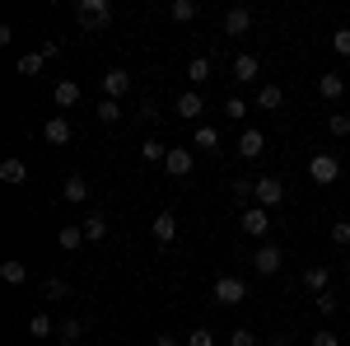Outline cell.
<instances>
[{"mask_svg":"<svg viewBox=\"0 0 350 346\" xmlns=\"http://www.w3.org/2000/svg\"><path fill=\"white\" fill-rule=\"evenodd\" d=\"M56 337H61L66 346H75L84 337V319H61V323H56Z\"/></svg>","mask_w":350,"mask_h":346,"instance_id":"24","label":"cell"},{"mask_svg":"<svg viewBox=\"0 0 350 346\" xmlns=\"http://www.w3.org/2000/svg\"><path fill=\"white\" fill-rule=\"evenodd\" d=\"M280 262H285V248H280V243H262V248L252 253L257 276H275V271H280Z\"/></svg>","mask_w":350,"mask_h":346,"instance_id":"4","label":"cell"},{"mask_svg":"<svg viewBox=\"0 0 350 346\" xmlns=\"http://www.w3.org/2000/svg\"><path fill=\"white\" fill-rule=\"evenodd\" d=\"M150 346H178V337H173V332H154V337H150Z\"/></svg>","mask_w":350,"mask_h":346,"instance_id":"43","label":"cell"},{"mask_svg":"<svg viewBox=\"0 0 350 346\" xmlns=\"http://www.w3.org/2000/svg\"><path fill=\"white\" fill-rule=\"evenodd\" d=\"M80 225H84V239H89V243H103V239H108V215H103V211H89Z\"/></svg>","mask_w":350,"mask_h":346,"instance_id":"14","label":"cell"},{"mask_svg":"<svg viewBox=\"0 0 350 346\" xmlns=\"http://www.w3.org/2000/svg\"><path fill=\"white\" fill-rule=\"evenodd\" d=\"M150 234H154V243H159V248H168V243L178 239V215H173V211H159L154 220H150Z\"/></svg>","mask_w":350,"mask_h":346,"instance_id":"7","label":"cell"},{"mask_svg":"<svg viewBox=\"0 0 350 346\" xmlns=\"http://www.w3.org/2000/svg\"><path fill=\"white\" fill-rule=\"evenodd\" d=\"M0 276H5L10 286H24V281H28V267L24 262H0Z\"/></svg>","mask_w":350,"mask_h":346,"instance_id":"28","label":"cell"},{"mask_svg":"<svg viewBox=\"0 0 350 346\" xmlns=\"http://www.w3.org/2000/svg\"><path fill=\"white\" fill-rule=\"evenodd\" d=\"M140 117H145V122H159V108H154V99H140Z\"/></svg>","mask_w":350,"mask_h":346,"instance_id":"41","label":"cell"},{"mask_svg":"<svg viewBox=\"0 0 350 346\" xmlns=\"http://www.w3.org/2000/svg\"><path fill=\"white\" fill-rule=\"evenodd\" d=\"M243 33H252V10L247 5L224 10V38H243Z\"/></svg>","mask_w":350,"mask_h":346,"instance_id":"5","label":"cell"},{"mask_svg":"<svg viewBox=\"0 0 350 346\" xmlns=\"http://www.w3.org/2000/svg\"><path fill=\"white\" fill-rule=\"evenodd\" d=\"M318 94H323L327 103H336V99H341V94H346V80H341V75H332V71H327V75H318Z\"/></svg>","mask_w":350,"mask_h":346,"instance_id":"18","label":"cell"},{"mask_svg":"<svg viewBox=\"0 0 350 346\" xmlns=\"http://www.w3.org/2000/svg\"><path fill=\"white\" fill-rule=\"evenodd\" d=\"M38 52H42V56H47V61H52V56H61V42H56V38H47V42L38 47Z\"/></svg>","mask_w":350,"mask_h":346,"instance_id":"42","label":"cell"},{"mask_svg":"<svg viewBox=\"0 0 350 346\" xmlns=\"http://www.w3.org/2000/svg\"><path fill=\"white\" fill-rule=\"evenodd\" d=\"M304 286H308V291H313V295L332 291V271H327L323 262H318V267H308V271H304Z\"/></svg>","mask_w":350,"mask_h":346,"instance_id":"17","label":"cell"},{"mask_svg":"<svg viewBox=\"0 0 350 346\" xmlns=\"http://www.w3.org/2000/svg\"><path fill=\"white\" fill-rule=\"evenodd\" d=\"M267 346H290V337H271V342Z\"/></svg>","mask_w":350,"mask_h":346,"instance_id":"44","label":"cell"},{"mask_svg":"<svg viewBox=\"0 0 350 346\" xmlns=\"http://www.w3.org/2000/svg\"><path fill=\"white\" fill-rule=\"evenodd\" d=\"M332 47H336V56H350V28H336L332 33Z\"/></svg>","mask_w":350,"mask_h":346,"instance_id":"36","label":"cell"},{"mask_svg":"<svg viewBox=\"0 0 350 346\" xmlns=\"http://www.w3.org/2000/svg\"><path fill=\"white\" fill-rule=\"evenodd\" d=\"M280 201H285V183H280V178H271V173H262V178H257V206H280Z\"/></svg>","mask_w":350,"mask_h":346,"instance_id":"6","label":"cell"},{"mask_svg":"<svg viewBox=\"0 0 350 346\" xmlns=\"http://www.w3.org/2000/svg\"><path fill=\"white\" fill-rule=\"evenodd\" d=\"M196 145L201 150H219V132L215 127H196Z\"/></svg>","mask_w":350,"mask_h":346,"instance_id":"33","label":"cell"},{"mask_svg":"<svg viewBox=\"0 0 350 346\" xmlns=\"http://www.w3.org/2000/svg\"><path fill=\"white\" fill-rule=\"evenodd\" d=\"M187 346H215V332H211V328H191Z\"/></svg>","mask_w":350,"mask_h":346,"instance_id":"34","label":"cell"},{"mask_svg":"<svg viewBox=\"0 0 350 346\" xmlns=\"http://www.w3.org/2000/svg\"><path fill=\"white\" fill-rule=\"evenodd\" d=\"M262 150H267V136L257 132V127H247V132L239 136V155L243 160H262Z\"/></svg>","mask_w":350,"mask_h":346,"instance_id":"12","label":"cell"},{"mask_svg":"<svg viewBox=\"0 0 350 346\" xmlns=\"http://www.w3.org/2000/svg\"><path fill=\"white\" fill-rule=\"evenodd\" d=\"M0 178H5L10 187L28 183V164H24V160H5V164H0Z\"/></svg>","mask_w":350,"mask_h":346,"instance_id":"23","label":"cell"},{"mask_svg":"<svg viewBox=\"0 0 350 346\" xmlns=\"http://www.w3.org/2000/svg\"><path fill=\"white\" fill-rule=\"evenodd\" d=\"M140 160H145V164H163V160H168V145H163V140H154V136H150V140H145V145H140Z\"/></svg>","mask_w":350,"mask_h":346,"instance_id":"25","label":"cell"},{"mask_svg":"<svg viewBox=\"0 0 350 346\" xmlns=\"http://www.w3.org/2000/svg\"><path fill=\"white\" fill-rule=\"evenodd\" d=\"M224 117L243 122V117H247V103H243V99H229V103H224Z\"/></svg>","mask_w":350,"mask_h":346,"instance_id":"39","label":"cell"},{"mask_svg":"<svg viewBox=\"0 0 350 346\" xmlns=\"http://www.w3.org/2000/svg\"><path fill=\"white\" fill-rule=\"evenodd\" d=\"M98 122H122V103H117V99H103V103H98Z\"/></svg>","mask_w":350,"mask_h":346,"instance_id":"32","label":"cell"},{"mask_svg":"<svg viewBox=\"0 0 350 346\" xmlns=\"http://www.w3.org/2000/svg\"><path fill=\"white\" fill-rule=\"evenodd\" d=\"M163 169H168L173 178H187L191 169H196V160H191V150H183V145H178V150H168V160H163Z\"/></svg>","mask_w":350,"mask_h":346,"instance_id":"13","label":"cell"},{"mask_svg":"<svg viewBox=\"0 0 350 346\" xmlns=\"http://www.w3.org/2000/svg\"><path fill=\"white\" fill-rule=\"evenodd\" d=\"M28 332H33V337H52L56 323L47 319V314H33V319H28Z\"/></svg>","mask_w":350,"mask_h":346,"instance_id":"30","label":"cell"},{"mask_svg":"<svg viewBox=\"0 0 350 346\" xmlns=\"http://www.w3.org/2000/svg\"><path fill=\"white\" fill-rule=\"evenodd\" d=\"M126 89H131V71H122V66L103 71V99H117V103H122Z\"/></svg>","mask_w":350,"mask_h":346,"instance_id":"8","label":"cell"},{"mask_svg":"<svg viewBox=\"0 0 350 346\" xmlns=\"http://www.w3.org/2000/svg\"><path fill=\"white\" fill-rule=\"evenodd\" d=\"M75 19H80V28H89V33H94V28H108L112 5L108 0H80V5H75Z\"/></svg>","mask_w":350,"mask_h":346,"instance_id":"1","label":"cell"},{"mask_svg":"<svg viewBox=\"0 0 350 346\" xmlns=\"http://www.w3.org/2000/svg\"><path fill=\"white\" fill-rule=\"evenodd\" d=\"M313 346H341V337H336V332H327V328H323V332H313Z\"/></svg>","mask_w":350,"mask_h":346,"instance_id":"40","label":"cell"},{"mask_svg":"<svg viewBox=\"0 0 350 346\" xmlns=\"http://www.w3.org/2000/svg\"><path fill=\"white\" fill-rule=\"evenodd\" d=\"M327 132L332 136H350V112H327Z\"/></svg>","mask_w":350,"mask_h":346,"instance_id":"31","label":"cell"},{"mask_svg":"<svg viewBox=\"0 0 350 346\" xmlns=\"http://www.w3.org/2000/svg\"><path fill=\"white\" fill-rule=\"evenodd\" d=\"M229 346H257L252 328H234V332H229Z\"/></svg>","mask_w":350,"mask_h":346,"instance_id":"37","label":"cell"},{"mask_svg":"<svg viewBox=\"0 0 350 346\" xmlns=\"http://www.w3.org/2000/svg\"><path fill=\"white\" fill-rule=\"evenodd\" d=\"M313 304H318V314H323V319H332V314H336V299H332V291H323Z\"/></svg>","mask_w":350,"mask_h":346,"instance_id":"38","label":"cell"},{"mask_svg":"<svg viewBox=\"0 0 350 346\" xmlns=\"http://www.w3.org/2000/svg\"><path fill=\"white\" fill-rule=\"evenodd\" d=\"M70 136H75V127H70V117H66V112L47 117V127H42V140H47V145H66Z\"/></svg>","mask_w":350,"mask_h":346,"instance_id":"9","label":"cell"},{"mask_svg":"<svg viewBox=\"0 0 350 346\" xmlns=\"http://www.w3.org/2000/svg\"><path fill=\"white\" fill-rule=\"evenodd\" d=\"M346 276H350V258H346Z\"/></svg>","mask_w":350,"mask_h":346,"instance_id":"45","label":"cell"},{"mask_svg":"<svg viewBox=\"0 0 350 346\" xmlns=\"http://www.w3.org/2000/svg\"><path fill=\"white\" fill-rule=\"evenodd\" d=\"M61 192H66V201H89V183H84L80 173H70V178H66V187H61Z\"/></svg>","mask_w":350,"mask_h":346,"instance_id":"26","label":"cell"},{"mask_svg":"<svg viewBox=\"0 0 350 346\" xmlns=\"http://www.w3.org/2000/svg\"><path fill=\"white\" fill-rule=\"evenodd\" d=\"M52 99H56V108H61V112H70V108L80 103V84H75V80H56Z\"/></svg>","mask_w":350,"mask_h":346,"instance_id":"15","label":"cell"},{"mask_svg":"<svg viewBox=\"0 0 350 346\" xmlns=\"http://www.w3.org/2000/svg\"><path fill=\"white\" fill-rule=\"evenodd\" d=\"M56 243H61V253H75L80 243H89V239H84V225H61Z\"/></svg>","mask_w":350,"mask_h":346,"instance_id":"20","label":"cell"},{"mask_svg":"<svg viewBox=\"0 0 350 346\" xmlns=\"http://www.w3.org/2000/svg\"><path fill=\"white\" fill-rule=\"evenodd\" d=\"M257 75H262V61H257L252 52H239V56H234V80H239V84H252Z\"/></svg>","mask_w":350,"mask_h":346,"instance_id":"11","label":"cell"},{"mask_svg":"<svg viewBox=\"0 0 350 346\" xmlns=\"http://www.w3.org/2000/svg\"><path fill=\"white\" fill-rule=\"evenodd\" d=\"M308 178H313V183L318 187H332L336 183V178H341V160H336V155H313V160H308Z\"/></svg>","mask_w":350,"mask_h":346,"instance_id":"2","label":"cell"},{"mask_svg":"<svg viewBox=\"0 0 350 346\" xmlns=\"http://www.w3.org/2000/svg\"><path fill=\"white\" fill-rule=\"evenodd\" d=\"M211 71H215L211 56H191V61H187V80L191 84H206V80H211Z\"/></svg>","mask_w":350,"mask_h":346,"instance_id":"22","label":"cell"},{"mask_svg":"<svg viewBox=\"0 0 350 346\" xmlns=\"http://www.w3.org/2000/svg\"><path fill=\"white\" fill-rule=\"evenodd\" d=\"M196 14H201L196 0H173V5H168V19H173V24H191Z\"/></svg>","mask_w":350,"mask_h":346,"instance_id":"21","label":"cell"},{"mask_svg":"<svg viewBox=\"0 0 350 346\" xmlns=\"http://www.w3.org/2000/svg\"><path fill=\"white\" fill-rule=\"evenodd\" d=\"M267 230H271L267 206H247V211H243V234H252V239H267Z\"/></svg>","mask_w":350,"mask_h":346,"instance_id":"10","label":"cell"},{"mask_svg":"<svg viewBox=\"0 0 350 346\" xmlns=\"http://www.w3.org/2000/svg\"><path fill=\"white\" fill-rule=\"evenodd\" d=\"M42 291H47V299H70V281H61V276H47V281H42Z\"/></svg>","mask_w":350,"mask_h":346,"instance_id":"29","label":"cell"},{"mask_svg":"<svg viewBox=\"0 0 350 346\" xmlns=\"http://www.w3.org/2000/svg\"><path fill=\"white\" fill-rule=\"evenodd\" d=\"M42 66H47V56H42V52H24V56H19V75H28V80H33Z\"/></svg>","mask_w":350,"mask_h":346,"instance_id":"27","label":"cell"},{"mask_svg":"<svg viewBox=\"0 0 350 346\" xmlns=\"http://www.w3.org/2000/svg\"><path fill=\"white\" fill-rule=\"evenodd\" d=\"M280 103H285V89H280V84H262V89H257V108H262V112H275Z\"/></svg>","mask_w":350,"mask_h":346,"instance_id":"19","label":"cell"},{"mask_svg":"<svg viewBox=\"0 0 350 346\" xmlns=\"http://www.w3.org/2000/svg\"><path fill=\"white\" fill-rule=\"evenodd\" d=\"M206 112V103H201V94L196 89H187V94H178V117H187V122H196Z\"/></svg>","mask_w":350,"mask_h":346,"instance_id":"16","label":"cell"},{"mask_svg":"<svg viewBox=\"0 0 350 346\" xmlns=\"http://www.w3.org/2000/svg\"><path fill=\"white\" fill-rule=\"evenodd\" d=\"M243 299H247V286H243V276H215V304L234 309V304H243Z\"/></svg>","mask_w":350,"mask_h":346,"instance_id":"3","label":"cell"},{"mask_svg":"<svg viewBox=\"0 0 350 346\" xmlns=\"http://www.w3.org/2000/svg\"><path fill=\"white\" fill-rule=\"evenodd\" d=\"M332 243H336V248H350V220H336V225H332Z\"/></svg>","mask_w":350,"mask_h":346,"instance_id":"35","label":"cell"}]
</instances>
